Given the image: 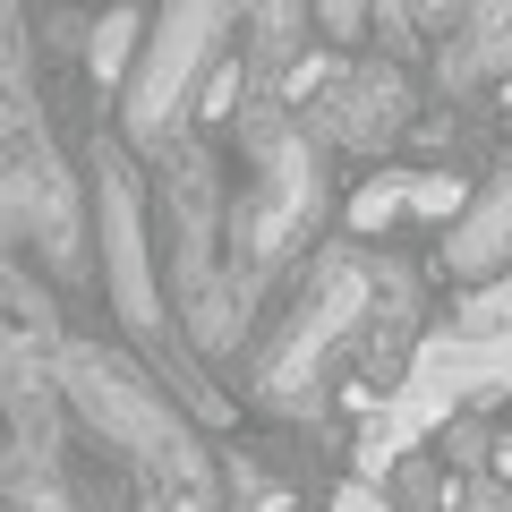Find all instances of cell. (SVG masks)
<instances>
[{"instance_id":"obj_3","label":"cell","mask_w":512,"mask_h":512,"mask_svg":"<svg viewBox=\"0 0 512 512\" xmlns=\"http://www.w3.org/2000/svg\"><path fill=\"white\" fill-rule=\"evenodd\" d=\"M35 512H69V504H52V495H43V504H35Z\"/></svg>"},{"instance_id":"obj_1","label":"cell","mask_w":512,"mask_h":512,"mask_svg":"<svg viewBox=\"0 0 512 512\" xmlns=\"http://www.w3.org/2000/svg\"><path fill=\"white\" fill-rule=\"evenodd\" d=\"M504 256H512V137L487 154V180H478L470 214H461L453 239H444V265H453L461 282H487Z\"/></svg>"},{"instance_id":"obj_2","label":"cell","mask_w":512,"mask_h":512,"mask_svg":"<svg viewBox=\"0 0 512 512\" xmlns=\"http://www.w3.org/2000/svg\"><path fill=\"white\" fill-rule=\"evenodd\" d=\"M461 512H512V487H495V478H478V487L461 495Z\"/></svg>"}]
</instances>
